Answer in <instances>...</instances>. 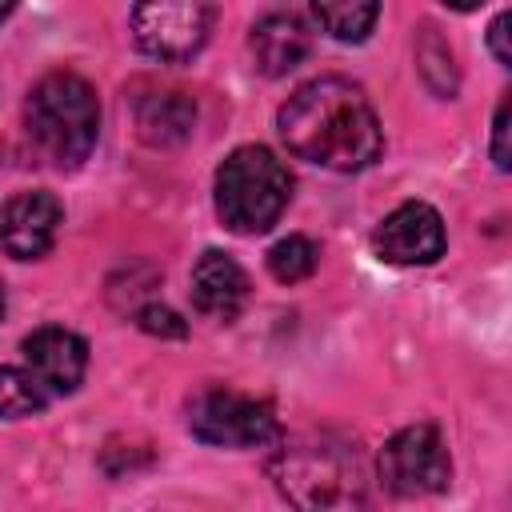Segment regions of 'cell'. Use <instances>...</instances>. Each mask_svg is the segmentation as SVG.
I'll use <instances>...</instances> for the list:
<instances>
[{
	"instance_id": "4fadbf2b",
	"label": "cell",
	"mask_w": 512,
	"mask_h": 512,
	"mask_svg": "<svg viewBox=\"0 0 512 512\" xmlns=\"http://www.w3.org/2000/svg\"><path fill=\"white\" fill-rule=\"evenodd\" d=\"M196 104L184 92H152L136 100V132L152 148H172L192 136Z\"/></svg>"
},
{
	"instance_id": "52a82bcc",
	"label": "cell",
	"mask_w": 512,
	"mask_h": 512,
	"mask_svg": "<svg viewBox=\"0 0 512 512\" xmlns=\"http://www.w3.org/2000/svg\"><path fill=\"white\" fill-rule=\"evenodd\" d=\"M380 480L392 496H432L452 480V460L440 428L408 424L380 448Z\"/></svg>"
},
{
	"instance_id": "7402d4cb",
	"label": "cell",
	"mask_w": 512,
	"mask_h": 512,
	"mask_svg": "<svg viewBox=\"0 0 512 512\" xmlns=\"http://www.w3.org/2000/svg\"><path fill=\"white\" fill-rule=\"evenodd\" d=\"M0 316H4V288H0Z\"/></svg>"
},
{
	"instance_id": "9a60e30c",
	"label": "cell",
	"mask_w": 512,
	"mask_h": 512,
	"mask_svg": "<svg viewBox=\"0 0 512 512\" xmlns=\"http://www.w3.org/2000/svg\"><path fill=\"white\" fill-rule=\"evenodd\" d=\"M52 396L40 388V380L28 368H0V420L36 416Z\"/></svg>"
},
{
	"instance_id": "30bf717a",
	"label": "cell",
	"mask_w": 512,
	"mask_h": 512,
	"mask_svg": "<svg viewBox=\"0 0 512 512\" xmlns=\"http://www.w3.org/2000/svg\"><path fill=\"white\" fill-rule=\"evenodd\" d=\"M24 368L40 380V388L48 396H68L76 392V384L84 380V368H88V344L68 332V328H36L28 340H24Z\"/></svg>"
},
{
	"instance_id": "ac0fdd59",
	"label": "cell",
	"mask_w": 512,
	"mask_h": 512,
	"mask_svg": "<svg viewBox=\"0 0 512 512\" xmlns=\"http://www.w3.org/2000/svg\"><path fill=\"white\" fill-rule=\"evenodd\" d=\"M508 136H512V100L504 96L496 104V120H492V160L500 172L512 168V148H508Z\"/></svg>"
},
{
	"instance_id": "d6986e66",
	"label": "cell",
	"mask_w": 512,
	"mask_h": 512,
	"mask_svg": "<svg viewBox=\"0 0 512 512\" xmlns=\"http://www.w3.org/2000/svg\"><path fill=\"white\" fill-rule=\"evenodd\" d=\"M488 44H492V56L500 64H512V52H508V12H500L488 28Z\"/></svg>"
},
{
	"instance_id": "3957f363",
	"label": "cell",
	"mask_w": 512,
	"mask_h": 512,
	"mask_svg": "<svg viewBox=\"0 0 512 512\" xmlns=\"http://www.w3.org/2000/svg\"><path fill=\"white\" fill-rule=\"evenodd\" d=\"M272 476L296 508H352L364 504V468L356 448L328 436L284 440L272 456Z\"/></svg>"
},
{
	"instance_id": "8992f818",
	"label": "cell",
	"mask_w": 512,
	"mask_h": 512,
	"mask_svg": "<svg viewBox=\"0 0 512 512\" xmlns=\"http://www.w3.org/2000/svg\"><path fill=\"white\" fill-rule=\"evenodd\" d=\"M188 428L196 440L216 448H256L276 436V412L268 400L236 388H204L188 408Z\"/></svg>"
},
{
	"instance_id": "7a4b0ae2",
	"label": "cell",
	"mask_w": 512,
	"mask_h": 512,
	"mask_svg": "<svg viewBox=\"0 0 512 512\" xmlns=\"http://www.w3.org/2000/svg\"><path fill=\"white\" fill-rule=\"evenodd\" d=\"M24 120H28V136L36 140V148L60 168L84 164L88 152L96 148V136H100L96 92L76 72L40 76L36 88L28 92Z\"/></svg>"
},
{
	"instance_id": "e0dca14e",
	"label": "cell",
	"mask_w": 512,
	"mask_h": 512,
	"mask_svg": "<svg viewBox=\"0 0 512 512\" xmlns=\"http://www.w3.org/2000/svg\"><path fill=\"white\" fill-rule=\"evenodd\" d=\"M136 324H140L144 332H152V336H168V340L188 336V324H184L172 308H164V304H144V308L136 312Z\"/></svg>"
},
{
	"instance_id": "5b68a950",
	"label": "cell",
	"mask_w": 512,
	"mask_h": 512,
	"mask_svg": "<svg viewBox=\"0 0 512 512\" xmlns=\"http://www.w3.org/2000/svg\"><path fill=\"white\" fill-rule=\"evenodd\" d=\"M216 0H136L132 36L140 52L164 64H180L196 56L212 32Z\"/></svg>"
},
{
	"instance_id": "2e32d148",
	"label": "cell",
	"mask_w": 512,
	"mask_h": 512,
	"mask_svg": "<svg viewBox=\"0 0 512 512\" xmlns=\"http://www.w3.org/2000/svg\"><path fill=\"white\" fill-rule=\"evenodd\" d=\"M316 260H320V248L308 240V236H284L268 248V272L280 280V284H300L316 272Z\"/></svg>"
},
{
	"instance_id": "277c9868",
	"label": "cell",
	"mask_w": 512,
	"mask_h": 512,
	"mask_svg": "<svg viewBox=\"0 0 512 512\" xmlns=\"http://www.w3.org/2000/svg\"><path fill=\"white\" fill-rule=\"evenodd\" d=\"M288 196V164L264 144H244L228 152V160L216 168V212L236 236L268 232L288 208Z\"/></svg>"
},
{
	"instance_id": "7c38bea8",
	"label": "cell",
	"mask_w": 512,
	"mask_h": 512,
	"mask_svg": "<svg viewBox=\"0 0 512 512\" xmlns=\"http://www.w3.org/2000/svg\"><path fill=\"white\" fill-rule=\"evenodd\" d=\"M248 48H252V60L264 76H284L308 56L312 32L296 12H268L264 20H256Z\"/></svg>"
},
{
	"instance_id": "44dd1931",
	"label": "cell",
	"mask_w": 512,
	"mask_h": 512,
	"mask_svg": "<svg viewBox=\"0 0 512 512\" xmlns=\"http://www.w3.org/2000/svg\"><path fill=\"white\" fill-rule=\"evenodd\" d=\"M12 8H16V0H0V20H8V16H12Z\"/></svg>"
},
{
	"instance_id": "5bb4252c",
	"label": "cell",
	"mask_w": 512,
	"mask_h": 512,
	"mask_svg": "<svg viewBox=\"0 0 512 512\" xmlns=\"http://www.w3.org/2000/svg\"><path fill=\"white\" fill-rule=\"evenodd\" d=\"M312 12H316L320 28L332 40L356 44V40H364L372 32L376 12H380V0H312Z\"/></svg>"
},
{
	"instance_id": "9c48e42d",
	"label": "cell",
	"mask_w": 512,
	"mask_h": 512,
	"mask_svg": "<svg viewBox=\"0 0 512 512\" xmlns=\"http://www.w3.org/2000/svg\"><path fill=\"white\" fill-rule=\"evenodd\" d=\"M60 200L52 192H16L0 208V248L16 260H40L60 228Z\"/></svg>"
},
{
	"instance_id": "6da1fadb",
	"label": "cell",
	"mask_w": 512,
	"mask_h": 512,
	"mask_svg": "<svg viewBox=\"0 0 512 512\" xmlns=\"http://www.w3.org/2000/svg\"><path fill=\"white\" fill-rule=\"evenodd\" d=\"M276 124L292 156L332 172H360L384 148L368 96L344 76H316L300 84L284 100Z\"/></svg>"
},
{
	"instance_id": "8fae6325",
	"label": "cell",
	"mask_w": 512,
	"mask_h": 512,
	"mask_svg": "<svg viewBox=\"0 0 512 512\" xmlns=\"http://www.w3.org/2000/svg\"><path fill=\"white\" fill-rule=\"evenodd\" d=\"M248 272L228 256V252H216L208 248L196 268H192V308L200 316H212V320H236L240 308L248 304Z\"/></svg>"
},
{
	"instance_id": "ffe728a7",
	"label": "cell",
	"mask_w": 512,
	"mask_h": 512,
	"mask_svg": "<svg viewBox=\"0 0 512 512\" xmlns=\"http://www.w3.org/2000/svg\"><path fill=\"white\" fill-rule=\"evenodd\" d=\"M448 8H456V12H472V8H480L484 0H444Z\"/></svg>"
},
{
	"instance_id": "ba28073f",
	"label": "cell",
	"mask_w": 512,
	"mask_h": 512,
	"mask_svg": "<svg viewBox=\"0 0 512 512\" xmlns=\"http://www.w3.org/2000/svg\"><path fill=\"white\" fill-rule=\"evenodd\" d=\"M444 244H448L444 220L424 200H408V204L392 208L380 220V228L372 232L376 256L388 260V264H404V268H412V264H436L444 256Z\"/></svg>"
}]
</instances>
